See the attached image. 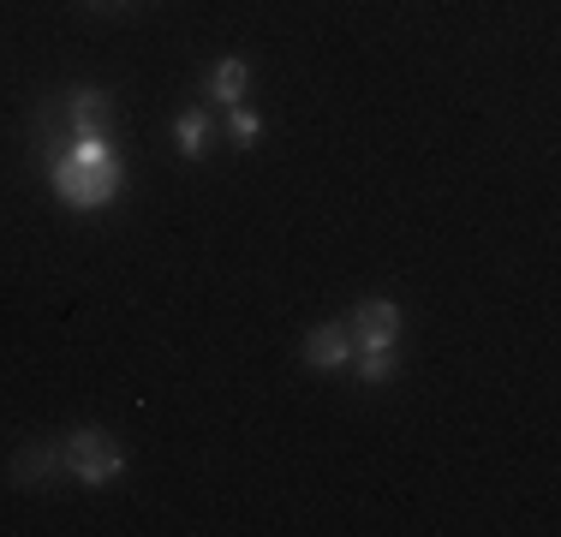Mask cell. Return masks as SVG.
<instances>
[{
  "mask_svg": "<svg viewBox=\"0 0 561 537\" xmlns=\"http://www.w3.org/2000/svg\"><path fill=\"white\" fill-rule=\"evenodd\" d=\"M60 466L78 483H114L119 472H126V454H119V442L108 436V430L84 424V430H72V436L60 442Z\"/></svg>",
  "mask_w": 561,
  "mask_h": 537,
  "instance_id": "cell-2",
  "label": "cell"
},
{
  "mask_svg": "<svg viewBox=\"0 0 561 537\" xmlns=\"http://www.w3.org/2000/svg\"><path fill=\"white\" fill-rule=\"evenodd\" d=\"M245 90H251V66L245 60H216V72H209V96L216 102H245Z\"/></svg>",
  "mask_w": 561,
  "mask_h": 537,
  "instance_id": "cell-8",
  "label": "cell"
},
{
  "mask_svg": "<svg viewBox=\"0 0 561 537\" xmlns=\"http://www.w3.org/2000/svg\"><path fill=\"white\" fill-rule=\"evenodd\" d=\"M257 132H263V119L251 114L245 102H233V107H227V138H233L239 150H251V144H257Z\"/></svg>",
  "mask_w": 561,
  "mask_h": 537,
  "instance_id": "cell-10",
  "label": "cell"
},
{
  "mask_svg": "<svg viewBox=\"0 0 561 537\" xmlns=\"http://www.w3.org/2000/svg\"><path fill=\"white\" fill-rule=\"evenodd\" d=\"M209 138H216V114H209V107H185V114L173 119V144H180L185 161H204Z\"/></svg>",
  "mask_w": 561,
  "mask_h": 537,
  "instance_id": "cell-6",
  "label": "cell"
},
{
  "mask_svg": "<svg viewBox=\"0 0 561 537\" xmlns=\"http://www.w3.org/2000/svg\"><path fill=\"white\" fill-rule=\"evenodd\" d=\"M299 353L311 370H341V365H353V329H346V322H317Z\"/></svg>",
  "mask_w": 561,
  "mask_h": 537,
  "instance_id": "cell-5",
  "label": "cell"
},
{
  "mask_svg": "<svg viewBox=\"0 0 561 537\" xmlns=\"http://www.w3.org/2000/svg\"><path fill=\"white\" fill-rule=\"evenodd\" d=\"M346 329H353V353L358 346H394L400 341V305L394 299H365V305H353Z\"/></svg>",
  "mask_w": 561,
  "mask_h": 537,
  "instance_id": "cell-4",
  "label": "cell"
},
{
  "mask_svg": "<svg viewBox=\"0 0 561 537\" xmlns=\"http://www.w3.org/2000/svg\"><path fill=\"white\" fill-rule=\"evenodd\" d=\"M60 126H66V138H84V132H114V96L108 90H90V84H78V90H66L60 96Z\"/></svg>",
  "mask_w": 561,
  "mask_h": 537,
  "instance_id": "cell-3",
  "label": "cell"
},
{
  "mask_svg": "<svg viewBox=\"0 0 561 537\" xmlns=\"http://www.w3.org/2000/svg\"><path fill=\"white\" fill-rule=\"evenodd\" d=\"M353 370H358V382L382 388V382L394 376V346H358V353H353Z\"/></svg>",
  "mask_w": 561,
  "mask_h": 537,
  "instance_id": "cell-9",
  "label": "cell"
},
{
  "mask_svg": "<svg viewBox=\"0 0 561 537\" xmlns=\"http://www.w3.org/2000/svg\"><path fill=\"white\" fill-rule=\"evenodd\" d=\"M48 185H55V197L66 209H108L119 197V185H126L114 132H84V138H72L55 156V168H48Z\"/></svg>",
  "mask_w": 561,
  "mask_h": 537,
  "instance_id": "cell-1",
  "label": "cell"
},
{
  "mask_svg": "<svg viewBox=\"0 0 561 537\" xmlns=\"http://www.w3.org/2000/svg\"><path fill=\"white\" fill-rule=\"evenodd\" d=\"M60 472V448L55 442H31V448H19V460H12V483H43Z\"/></svg>",
  "mask_w": 561,
  "mask_h": 537,
  "instance_id": "cell-7",
  "label": "cell"
}]
</instances>
